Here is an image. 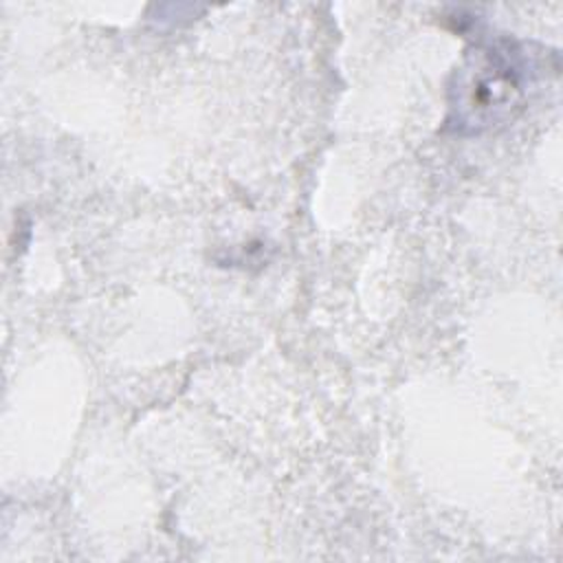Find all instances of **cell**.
Returning a JSON list of instances; mask_svg holds the SVG:
<instances>
[{"label": "cell", "instance_id": "1", "mask_svg": "<svg viewBox=\"0 0 563 563\" xmlns=\"http://www.w3.org/2000/svg\"><path fill=\"white\" fill-rule=\"evenodd\" d=\"M537 75L532 57L515 42L479 46L455 70L449 88V125L482 134L515 117Z\"/></svg>", "mask_w": 563, "mask_h": 563}]
</instances>
